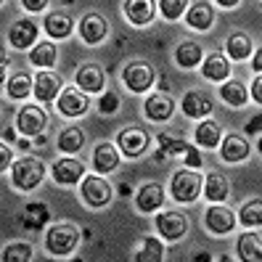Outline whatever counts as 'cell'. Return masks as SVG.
Listing matches in <instances>:
<instances>
[{
	"label": "cell",
	"mask_w": 262,
	"mask_h": 262,
	"mask_svg": "<svg viewBox=\"0 0 262 262\" xmlns=\"http://www.w3.org/2000/svg\"><path fill=\"white\" fill-rule=\"evenodd\" d=\"M77 244H80V230H77L74 223H56L45 233V249L56 257L72 254Z\"/></svg>",
	"instance_id": "obj_1"
},
{
	"label": "cell",
	"mask_w": 262,
	"mask_h": 262,
	"mask_svg": "<svg viewBox=\"0 0 262 262\" xmlns=\"http://www.w3.org/2000/svg\"><path fill=\"white\" fill-rule=\"evenodd\" d=\"M42 178H45V167L35 157H24V159H19L16 164L11 167V180H13V186H16L19 191L37 188L42 183Z\"/></svg>",
	"instance_id": "obj_2"
},
{
	"label": "cell",
	"mask_w": 262,
	"mask_h": 262,
	"mask_svg": "<svg viewBox=\"0 0 262 262\" xmlns=\"http://www.w3.org/2000/svg\"><path fill=\"white\" fill-rule=\"evenodd\" d=\"M202 188H204V180L199 172H193V169H178L172 175V183H169L172 196L183 204H191L193 199H199V191Z\"/></svg>",
	"instance_id": "obj_3"
},
{
	"label": "cell",
	"mask_w": 262,
	"mask_h": 262,
	"mask_svg": "<svg viewBox=\"0 0 262 262\" xmlns=\"http://www.w3.org/2000/svg\"><path fill=\"white\" fill-rule=\"evenodd\" d=\"M154 80H157V72H154L146 61H133V64H127L125 72H122V82H125V88L130 93H146L154 85Z\"/></svg>",
	"instance_id": "obj_4"
},
{
	"label": "cell",
	"mask_w": 262,
	"mask_h": 262,
	"mask_svg": "<svg viewBox=\"0 0 262 262\" xmlns=\"http://www.w3.org/2000/svg\"><path fill=\"white\" fill-rule=\"evenodd\" d=\"M117 143H119V151L125 154V157L135 159V157H141V154L148 148L151 135H148L143 127H125V130L119 133Z\"/></svg>",
	"instance_id": "obj_5"
},
{
	"label": "cell",
	"mask_w": 262,
	"mask_h": 262,
	"mask_svg": "<svg viewBox=\"0 0 262 262\" xmlns=\"http://www.w3.org/2000/svg\"><path fill=\"white\" fill-rule=\"evenodd\" d=\"M157 230H159V236L167 238V241H178L183 233L188 230V217L183 212L172 209V212H162L159 217H157Z\"/></svg>",
	"instance_id": "obj_6"
},
{
	"label": "cell",
	"mask_w": 262,
	"mask_h": 262,
	"mask_svg": "<svg viewBox=\"0 0 262 262\" xmlns=\"http://www.w3.org/2000/svg\"><path fill=\"white\" fill-rule=\"evenodd\" d=\"M82 199L88 207L101 209L112 202V186L106 183L103 178H85L82 183Z\"/></svg>",
	"instance_id": "obj_7"
},
{
	"label": "cell",
	"mask_w": 262,
	"mask_h": 262,
	"mask_svg": "<svg viewBox=\"0 0 262 262\" xmlns=\"http://www.w3.org/2000/svg\"><path fill=\"white\" fill-rule=\"evenodd\" d=\"M204 223H207V228L212 230V233H217V236H225V233H230V230L236 228V214H233V209H228V207H223V204H212L209 209H207V214H204Z\"/></svg>",
	"instance_id": "obj_8"
},
{
	"label": "cell",
	"mask_w": 262,
	"mask_h": 262,
	"mask_svg": "<svg viewBox=\"0 0 262 262\" xmlns=\"http://www.w3.org/2000/svg\"><path fill=\"white\" fill-rule=\"evenodd\" d=\"M45 125H48V114H45L40 106H24V109L19 112V130L24 135H40L45 130Z\"/></svg>",
	"instance_id": "obj_9"
},
{
	"label": "cell",
	"mask_w": 262,
	"mask_h": 262,
	"mask_svg": "<svg viewBox=\"0 0 262 262\" xmlns=\"http://www.w3.org/2000/svg\"><path fill=\"white\" fill-rule=\"evenodd\" d=\"M58 112L64 117H82L88 112V96L80 93L77 88H67L58 96Z\"/></svg>",
	"instance_id": "obj_10"
},
{
	"label": "cell",
	"mask_w": 262,
	"mask_h": 262,
	"mask_svg": "<svg viewBox=\"0 0 262 262\" xmlns=\"http://www.w3.org/2000/svg\"><path fill=\"white\" fill-rule=\"evenodd\" d=\"M106 32H109V24H106V19L101 16V13H85L82 21H80V35L88 45H98Z\"/></svg>",
	"instance_id": "obj_11"
},
{
	"label": "cell",
	"mask_w": 262,
	"mask_h": 262,
	"mask_svg": "<svg viewBox=\"0 0 262 262\" xmlns=\"http://www.w3.org/2000/svg\"><path fill=\"white\" fill-rule=\"evenodd\" d=\"M82 175H85V164L80 159L67 157V159H58L53 164V180L61 183V186H74Z\"/></svg>",
	"instance_id": "obj_12"
},
{
	"label": "cell",
	"mask_w": 262,
	"mask_h": 262,
	"mask_svg": "<svg viewBox=\"0 0 262 262\" xmlns=\"http://www.w3.org/2000/svg\"><path fill=\"white\" fill-rule=\"evenodd\" d=\"M180 109L186 117H193V119L207 117V114H212V98L207 93H202V90H188V93L183 96Z\"/></svg>",
	"instance_id": "obj_13"
},
{
	"label": "cell",
	"mask_w": 262,
	"mask_h": 262,
	"mask_svg": "<svg viewBox=\"0 0 262 262\" xmlns=\"http://www.w3.org/2000/svg\"><path fill=\"white\" fill-rule=\"evenodd\" d=\"M77 88L82 93H101L103 90V69L98 64H82L77 69Z\"/></svg>",
	"instance_id": "obj_14"
},
{
	"label": "cell",
	"mask_w": 262,
	"mask_h": 262,
	"mask_svg": "<svg viewBox=\"0 0 262 262\" xmlns=\"http://www.w3.org/2000/svg\"><path fill=\"white\" fill-rule=\"evenodd\" d=\"M164 204V188L159 183H146V186L135 193V207L141 212H157Z\"/></svg>",
	"instance_id": "obj_15"
},
{
	"label": "cell",
	"mask_w": 262,
	"mask_h": 262,
	"mask_svg": "<svg viewBox=\"0 0 262 262\" xmlns=\"http://www.w3.org/2000/svg\"><path fill=\"white\" fill-rule=\"evenodd\" d=\"M58 96H61V80H58V74L40 72L37 80H35V98L42 101V103H51Z\"/></svg>",
	"instance_id": "obj_16"
},
{
	"label": "cell",
	"mask_w": 262,
	"mask_h": 262,
	"mask_svg": "<svg viewBox=\"0 0 262 262\" xmlns=\"http://www.w3.org/2000/svg\"><path fill=\"white\" fill-rule=\"evenodd\" d=\"M143 109H146V117L151 122H167L169 117H172V112H175V101L169 96H164V93H157V96H151L146 101Z\"/></svg>",
	"instance_id": "obj_17"
},
{
	"label": "cell",
	"mask_w": 262,
	"mask_h": 262,
	"mask_svg": "<svg viewBox=\"0 0 262 262\" xmlns=\"http://www.w3.org/2000/svg\"><path fill=\"white\" fill-rule=\"evenodd\" d=\"M220 151H223V159L230 162V164L244 162L246 157H249V141H246L244 135H225Z\"/></svg>",
	"instance_id": "obj_18"
},
{
	"label": "cell",
	"mask_w": 262,
	"mask_h": 262,
	"mask_svg": "<svg viewBox=\"0 0 262 262\" xmlns=\"http://www.w3.org/2000/svg\"><path fill=\"white\" fill-rule=\"evenodd\" d=\"M119 151L114 148V143H101V146H96V151H93V167L98 169L101 175H106V172H114V169L119 167Z\"/></svg>",
	"instance_id": "obj_19"
},
{
	"label": "cell",
	"mask_w": 262,
	"mask_h": 262,
	"mask_svg": "<svg viewBox=\"0 0 262 262\" xmlns=\"http://www.w3.org/2000/svg\"><path fill=\"white\" fill-rule=\"evenodd\" d=\"M8 40H11V45L13 48H19V51H24V48H29L35 40H37V27L29 21V19H21V21H16L11 27V32H8Z\"/></svg>",
	"instance_id": "obj_20"
},
{
	"label": "cell",
	"mask_w": 262,
	"mask_h": 262,
	"mask_svg": "<svg viewBox=\"0 0 262 262\" xmlns=\"http://www.w3.org/2000/svg\"><path fill=\"white\" fill-rule=\"evenodd\" d=\"M72 29H74V21H72L69 13H64V11H53V13L45 16V32H48L51 37H58V40L69 37Z\"/></svg>",
	"instance_id": "obj_21"
},
{
	"label": "cell",
	"mask_w": 262,
	"mask_h": 262,
	"mask_svg": "<svg viewBox=\"0 0 262 262\" xmlns=\"http://www.w3.org/2000/svg\"><path fill=\"white\" fill-rule=\"evenodd\" d=\"M125 16L130 19V24H135V27H141V24H148L151 19H154V3H148V0H127L125 6Z\"/></svg>",
	"instance_id": "obj_22"
},
{
	"label": "cell",
	"mask_w": 262,
	"mask_h": 262,
	"mask_svg": "<svg viewBox=\"0 0 262 262\" xmlns=\"http://www.w3.org/2000/svg\"><path fill=\"white\" fill-rule=\"evenodd\" d=\"M241 262H262V236L257 233H244L236 244Z\"/></svg>",
	"instance_id": "obj_23"
},
{
	"label": "cell",
	"mask_w": 262,
	"mask_h": 262,
	"mask_svg": "<svg viewBox=\"0 0 262 262\" xmlns=\"http://www.w3.org/2000/svg\"><path fill=\"white\" fill-rule=\"evenodd\" d=\"M186 19L193 29H199V32H204V29L212 27V19H214V8L212 3H191L188 6V13Z\"/></svg>",
	"instance_id": "obj_24"
},
{
	"label": "cell",
	"mask_w": 262,
	"mask_h": 262,
	"mask_svg": "<svg viewBox=\"0 0 262 262\" xmlns=\"http://www.w3.org/2000/svg\"><path fill=\"white\" fill-rule=\"evenodd\" d=\"M204 77L209 82H223L228 80V74H230V64H228V58L220 56V53H212L207 61H204Z\"/></svg>",
	"instance_id": "obj_25"
},
{
	"label": "cell",
	"mask_w": 262,
	"mask_h": 262,
	"mask_svg": "<svg viewBox=\"0 0 262 262\" xmlns=\"http://www.w3.org/2000/svg\"><path fill=\"white\" fill-rule=\"evenodd\" d=\"M188 143H183L180 138H172L169 133H162L159 135V151L154 154L157 159H167V157H186L188 154Z\"/></svg>",
	"instance_id": "obj_26"
},
{
	"label": "cell",
	"mask_w": 262,
	"mask_h": 262,
	"mask_svg": "<svg viewBox=\"0 0 262 262\" xmlns=\"http://www.w3.org/2000/svg\"><path fill=\"white\" fill-rule=\"evenodd\" d=\"M204 51H202V45H196V42H180L178 45V51H175V61H178V67L183 69H193L199 67V61H202Z\"/></svg>",
	"instance_id": "obj_27"
},
{
	"label": "cell",
	"mask_w": 262,
	"mask_h": 262,
	"mask_svg": "<svg viewBox=\"0 0 262 262\" xmlns=\"http://www.w3.org/2000/svg\"><path fill=\"white\" fill-rule=\"evenodd\" d=\"M220 135H223V130H220L217 122L207 119V122H202V125L196 127V143L204 146V148H217L220 146Z\"/></svg>",
	"instance_id": "obj_28"
},
{
	"label": "cell",
	"mask_w": 262,
	"mask_h": 262,
	"mask_svg": "<svg viewBox=\"0 0 262 262\" xmlns=\"http://www.w3.org/2000/svg\"><path fill=\"white\" fill-rule=\"evenodd\" d=\"M225 51H228V56L233 58V61L249 58V56H252V37H249V35H244V32L230 35L228 42H225Z\"/></svg>",
	"instance_id": "obj_29"
},
{
	"label": "cell",
	"mask_w": 262,
	"mask_h": 262,
	"mask_svg": "<svg viewBox=\"0 0 262 262\" xmlns=\"http://www.w3.org/2000/svg\"><path fill=\"white\" fill-rule=\"evenodd\" d=\"M220 98L228 106H244L246 101H249V93H246V88H244L241 80H228L220 88Z\"/></svg>",
	"instance_id": "obj_30"
},
{
	"label": "cell",
	"mask_w": 262,
	"mask_h": 262,
	"mask_svg": "<svg viewBox=\"0 0 262 262\" xmlns=\"http://www.w3.org/2000/svg\"><path fill=\"white\" fill-rule=\"evenodd\" d=\"M204 193L209 202H223V199L228 196V178L223 172H209L207 180H204Z\"/></svg>",
	"instance_id": "obj_31"
},
{
	"label": "cell",
	"mask_w": 262,
	"mask_h": 262,
	"mask_svg": "<svg viewBox=\"0 0 262 262\" xmlns=\"http://www.w3.org/2000/svg\"><path fill=\"white\" fill-rule=\"evenodd\" d=\"M48 220H51V209L45 207L42 202H32V204H27V209H24V225H27V228L40 230Z\"/></svg>",
	"instance_id": "obj_32"
},
{
	"label": "cell",
	"mask_w": 262,
	"mask_h": 262,
	"mask_svg": "<svg viewBox=\"0 0 262 262\" xmlns=\"http://www.w3.org/2000/svg\"><path fill=\"white\" fill-rule=\"evenodd\" d=\"M85 146V133L80 127H67V130H61L58 135V148L64 151V154H77Z\"/></svg>",
	"instance_id": "obj_33"
},
{
	"label": "cell",
	"mask_w": 262,
	"mask_h": 262,
	"mask_svg": "<svg viewBox=\"0 0 262 262\" xmlns=\"http://www.w3.org/2000/svg\"><path fill=\"white\" fill-rule=\"evenodd\" d=\"M162 257H164V246H162V241H157L154 236L143 238L141 249L135 252V262H162Z\"/></svg>",
	"instance_id": "obj_34"
},
{
	"label": "cell",
	"mask_w": 262,
	"mask_h": 262,
	"mask_svg": "<svg viewBox=\"0 0 262 262\" xmlns=\"http://www.w3.org/2000/svg\"><path fill=\"white\" fill-rule=\"evenodd\" d=\"M29 61L35 67H42V69H51L56 64V45L53 42H37L35 51L29 53Z\"/></svg>",
	"instance_id": "obj_35"
},
{
	"label": "cell",
	"mask_w": 262,
	"mask_h": 262,
	"mask_svg": "<svg viewBox=\"0 0 262 262\" xmlns=\"http://www.w3.org/2000/svg\"><path fill=\"white\" fill-rule=\"evenodd\" d=\"M29 90L35 93V82L29 80V74H24V72L13 74L11 80H8V96H11V98H27Z\"/></svg>",
	"instance_id": "obj_36"
},
{
	"label": "cell",
	"mask_w": 262,
	"mask_h": 262,
	"mask_svg": "<svg viewBox=\"0 0 262 262\" xmlns=\"http://www.w3.org/2000/svg\"><path fill=\"white\" fill-rule=\"evenodd\" d=\"M32 259V246L27 241H13L3 249V262H29Z\"/></svg>",
	"instance_id": "obj_37"
},
{
	"label": "cell",
	"mask_w": 262,
	"mask_h": 262,
	"mask_svg": "<svg viewBox=\"0 0 262 262\" xmlns=\"http://www.w3.org/2000/svg\"><path fill=\"white\" fill-rule=\"evenodd\" d=\"M241 225L246 228H257L262 225V199H252L241 207Z\"/></svg>",
	"instance_id": "obj_38"
},
{
	"label": "cell",
	"mask_w": 262,
	"mask_h": 262,
	"mask_svg": "<svg viewBox=\"0 0 262 262\" xmlns=\"http://www.w3.org/2000/svg\"><path fill=\"white\" fill-rule=\"evenodd\" d=\"M159 8H162V16H164V19L175 21V19H180V13L186 11L188 6L183 3V0H162V3H159Z\"/></svg>",
	"instance_id": "obj_39"
},
{
	"label": "cell",
	"mask_w": 262,
	"mask_h": 262,
	"mask_svg": "<svg viewBox=\"0 0 262 262\" xmlns=\"http://www.w3.org/2000/svg\"><path fill=\"white\" fill-rule=\"evenodd\" d=\"M117 109H119V96L114 93V90L112 93H103L101 101H98V112L101 114H114Z\"/></svg>",
	"instance_id": "obj_40"
},
{
	"label": "cell",
	"mask_w": 262,
	"mask_h": 262,
	"mask_svg": "<svg viewBox=\"0 0 262 262\" xmlns=\"http://www.w3.org/2000/svg\"><path fill=\"white\" fill-rule=\"evenodd\" d=\"M244 133H246V135H257V133H262V114H257V117H252L249 122H246Z\"/></svg>",
	"instance_id": "obj_41"
},
{
	"label": "cell",
	"mask_w": 262,
	"mask_h": 262,
	"mask_svg": "<svg viewBox=\"0 0 262 262\" xmlns=\"http://www.w3.org/2000/svg\"><path fill=\"white\" fill-rule=\"evenodd\" d=\"M183 159H186V164H188V167H202V157H199V151H196L193 146L188 148V154H186Z\"/></svg>",
	"instance_id": "obj_42"
},
{
	"label": "cell",
	"mask_w": 262,
	"mask_h": 262,
	"mask_svg": "<svg viewBox=\"0 0 262 262\" xmlns=\"http://www.w3.org/2000/svg\"><path fill=\"white\" fill-rule=\"evenodd\" d=\"M27 11H42V8H48V3H45V0H24L21 3Z\"/></svg>",
	"instance_id": "obj_43"
},
{
	"label": "cell",
	"mask_w": 262,
	"mask_h": 262,
	"mask_svg": "<svg viewBox=\"0 0 262 262\" xmlns=\"http://www.w3.org/2000/svg\"><path fill=\"white\" fill-rule=\"evenodd\" d=\"M252 98H254L257 103H262V77H257L254 85H252Z\"/></svg>",
	"instance_id": "obj_44"
},
{
	"label": "cell",
	"mask_w": 262,
	"mask_h": 262,
	"mask_svg": "<svg viewBox=\"0 0 262 262\" xmlns=\"http://www.w3.org/2000/svg\"><path fill=\"white\" fill-rule=\"evenodd\" d=\"M0 157H3V159H0V169L6 172V169H8V162H11V157H13V154L8 151V146H3V148H0Z\"/></svg>",
	"instance_id": "obj_45"
},
{
	"label": "cell",
	"mask_w": 262,
	"mask_h": 262,
	"mask_svg": "<svg viewBox=\"0 0 262 262\" xmlns=\"http://www.w3.org/2000/svg\"><path fill=\"white\" fill-rule=\"evenodd\" d=\"M252 67H254V72H262V48L254 53V58H252Z\"/></svg>",
	"instance_id": "obj_46"
},
{
	"label": "cell",
	"mask_w": 262,
	"mask_h": 262,
	"mask_svg": "<svg viewBox=\"0 0 262 262\" xmlns=\"http://www.w3.org/2000/svg\"><path fill=\"white\" fill-rule=\"evenodd\" d=\"M193 262H212V254L209 252H196L193 254Z\"/></svg>",
	"instance_id": "obj_47"
},
{
	"label": "cell",
	"mask_w": 262,
	"mask_h": 262,
	"mask_svg": "<svg viewBox=\"0 0 262 262\" xmlns=\"http://www.w3.org/2000/svg\"><path fill=\"white\" fill-rule=\"evenodd\" d=\"M13 138H16V135H13V130H11V127H3V141H6V143H11Z\"/></svg>",
	"instance_id": "obj_48"
},
{
	"label": "cell",
	"mask_w": 262,
	"mask_h": 262,
	"mask_svg": "<svg viewBox=\"0 0 262 262\" xmlns=\"http://www.w3.org/2000/svg\"><path fill=\"white\" fill-rule=\"evenodd\" d=\"M119 193H122V196H130V193H133V188L127 186V183H122V186H119Z\"/></svg>",
	"instance_id": "obj_49"
},
{
	"label": "cell",
	"mask_w": 262,
	"mask_h": 262,
	"mask_svg": "<svg viewBox=\"0 0 262 262\" xmlns=\"http://www.w3.org/2000/svg\"><path fill=\"white\" fill-rule=\"evenodd\" d=\"M238 0H225V3H220V8H236Z\"/></svg>",
	"instance_id": "obj_50"
},
{
	"label": "cell",
	"mask_w": 262,
	"mask_h": 262,
	"mask_svg": "<svg viewBox=\"0 0 262 262\" xmlns=\"http://www.w3.org/2000/svg\"><path fill=\"white\" fill-rule=\"evenodd\" d=\"M220 262H230V257H228V254H223V257H220Z\"/></svg>",
	"instance_id": "obj_51"
},
{
	"label": "cell",
	"mask_w": 262,
	"mask_h": 262,
	"mask_svg": "<svg viewBox=\"0 0 262 262\" xmlns=\"http://www.w3.org/2000/svg\"><path fill=\"white\" fill-rule=\"evenodd\" d=\"M72 262H82V259H80V257H74V259H72Z\"/></svg>",
	"instance_id": "obj_52"
},
{
	"label": "cell",
	"mask_w": 262,
	"mask_h": 262,
	"mask_svg": "<svg viewBox=\"0 0 262 262\" xmlns=\"http://www.w3.org/2000/svg\"><path fill=\"white\" fill-rule=\"evenodd\" d=\"M259 154H262V138H259Z\"/></svg>",
	"instance_id": "obj_53"
}]
</instances>
